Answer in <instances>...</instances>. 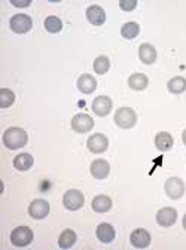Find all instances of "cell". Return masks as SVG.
<instances>
[{
    "label": "cell",
    "mask_w": 186,
    "mask_h": 250,
    "mask_svg": "<svg viewBox=\"0 0 186 250\" xmlns=\"http://www.w3.org/2000/svg\"><path fill=\"white\" fill-rule=\"evenodd\" d=\"M11 30L17 35H25L33 27V21L25 14H17L11 18Z\"/></svg>",
    "instance_id": "obj_4"
},
{
    "label": "cell",
    "mask_w": 186,
    "mask_h": 250,
    "mask_svg": "<svg viewBox=\"0 0 186 250\" xmlns=\"http://www.w3.org/2000/svg\"><path fill=\"white\" fill-rule=\"evenodd\" d=\"M139 33H140V25L137 22H133V21L124 24L121 28V35L125 39H134L139 36Z\"/></svg>",
    "instance_id": "obj_23"
},
{
    "label": "cell",
    "mask_w": 186,
    "mask_h": 250,
    "mask_svg": "<svg viewBox=\"0 0 186 250\" xmlns=\"http://www.w3.org/2000/svg\"><path fill=\"white\" fill-rule=\"evenodd\" d=\"M130 241L136 249H146L150 244V234L143 228H137L131 232Z\"/></svg>",
    "instance_id": "obj_11"
},
{
    "label": "cell",
    "mask_w": 186,
    "mask_h": 250,
    "mask_svg": "<svg viewBox=\"0 0 186 250\" xmlns=\"http://www.w3.org/2000/svg\"><path fill=\"white\" fill-rule=\"evenodd\" d=\"M86 146L88 149L92 152V153H102L107 149L109 146V140L104 134L102 133H97V134H92L88 142H86Z\"/></svg>",
    "instance_id": "obj_8"
},
{
    "label": "cell",
    "mask_w": 186,
    "mask_h": 250,
    "mask_svg": "<svg viewBox=\"0 0 186 250\" xmlns=\"http://www.w3.org/2000/svg\"><path fill=\"white\" fill-rule=\"evenodd\" d=\"M182 224H183V228L186 229V214L183 216V221H182Z\"/></svg>",
    "instance_id": "obj_31"
},
{
    "label": "cell",
    "mask_w": 186,
    "mask_h": 250,
    "mask_svg": "<svg viewBox=\"0 0 186 250\" xmlns=\"http://www.w3.org/2000/svg\"><path fill=\"white\" fill-rule=\"evenodd\" d=\"M89 170H91L92 177H96L99 180H103V179H106L109 176L110 166H109V163L106 160H97V161H94V163L91 164Z\"/></svg>",
    "instance_id": "obj_14"
},
{
    "label": "cell",
    "mask_w": 186,
    "mask_h": 250,
    "mask_svg": "<svg viewBox=\"0 0 186 250\" xmlns=\"http://www.w3.org/2000/svg\"><path fill=\"white\" fill-rule=\"evenodd\" d=\"M92 67H94V72H96V73L104 75V73H107L109 69H110V61H109L107 57L100 55V57H97V58L94 60V66H92Z\"/></svg>",
    "instance_id": "obj_26"
},
{
    "label": "cell",
    "mask_w": 186,
    "mask_h": 250,
    "mask_svg": "<svg viewBox=\"0 0 186 250\" xmlns=\"http://www.w3.org/2000/svg\"><path fill=\"white\" fill-rule=\"evenodd\" d=\"M139 57L145 64H153L155 60H157V49L150 43H143L139 48Z\"/></svg>",
    "instance_id": "obj_15"
},
{
    "label": "cell",
    "mask_w": 186,
    "mask_h": 250,
    "mask_svg": "<svg viewBox=\"0 0 186 250\" xmlns=\"http://www.w3.org/2000/svg\"><path fill=\"white\" fill-rule=\"evenodd\" d=\"M35 164V160H33V156L30 155V153H20L17 155L15 158H14V167L20 171H27L33 167Z\"/></svg>",
    "instance_id": "obj_16"
},
{
    "label": "cell",
    "mask_w": 186,
    "mask_h": 250,
    "mask_svg": "<svg viewBox=\"0 0 186 250\" xmlns=\"http://www.w3.org/2000/svg\"><path fill=\"white\" fill-rule=\"evenodd\" d=\"M94 127V119L86 113H78L72 119V128L76 133H88Z\"/></svg>",
    "instance_id": "obj_6"
},
{
    "label": "cell",
    "mask_w": 186,
    "mask_h": 250,
    "mask_svg": "<svg viewBox=\"0 0 186 250\" xmlns=\"http://www.w3.org/2000/svg\"><path fill=\"white\" fill-rule=\"evenodd\" d=\"M96 234H97V238L102 241V243H104V244H107V243H112L113 240H115V228L110 225V224H100L99 227H97V231H96Z\"/></svg>",
    "instance_id": "obj_17"
},
{
    "label": "cell",
    "mask_w": 186,
    "mask_h": 250,
    "mask_svg": "<svg viewBox=\"0 0 186 250\" xmlns=\"http://www.w3.org/2000/svg\"><path fill=\"white\" fill-rule=\"evenodd\" d=\"M119 6L122 11H134L137 6V0H121Z\"/></svg>",
    "instance_id": "obj_28"
},
{
    "label": "cell",
    "mask_w": 186,
    "mask_h": 250,
    "mask_svg": "<svg viewBox=\"0 0 186 250\" xmlns=\"http://www.w3.org/2000/svg\"><path fill=\"white\" fill-rule=\"evenodd\" d=\"M91 207L97 213H106L112 208V200L107 195H97L91 203Z\"/></svg>",
    "instance_id": "obj_20"
},
{
    "label": "cell",
    "mask_w": 186,
    "mask_h": 250,
    "mask_svg": "<svg viewBox=\"0 0 186 250\" xmlns=\"http://www.w3.org/2000/svg\"><path fill=\"white\" fill-rule=\"evenodd\" d=\"M173 137L170 133H165V131H161L158 133L157 136H155V146H157V149H160L161 152H167L173 147Z\"/></svg>",
    "instance_id": "obj_19"
},
{
    "label": "cell",
    "mask_w": 186,
    "mask_h": 250,
    "mask_svg": "<svg viewBox=\"0 0 186 250\" xmlns=\"http://www.w3.org/2000/svg\"><path fill=\"white\" fill-rule=\"evenodd\" d=\"M112 100L107 96H99L94 102H92V110L99 116H106L112 110Z\"/></svg>",
    "instance_id": "obj_13"
},
{
    "label": "cell",
    "mask_w": 186,
    "mask_h": 250,
    "mask_svg": "<svg viewBox=\"0 0 186 250\" xmlns=\"http://www.w3.org/2000/svg\"><path fill=\"white\" fill-rule=\"evenodd\" d=\"M86 20L92 25H103L106 21V12L102 6L99 5H91L86 9Z\"/></svg>",
    "instance_id": "obj_12"
},
{
    "label": "cell",
    "mask_w": 186,
    "mask_h": 250,
    "mask_svg": "<svg viewBox=\"0 0 186 250\" xmlns=\"http://www.w3.org/2000/svg\"><path fill=\"white\" fill-rule=\"evenodd\" d=\"M147 83H149V79L143 73H134L128 79V85L134 91H143V89H146Z\"/></svg>",
    "instance_id": "obj_21"
},
{
    "label": "cell",
    "mask_w": 186,
    "mask_h": 250,
    "mask_svg": "<svg viewBox=\"0 0 186 250\" xmlns=\"http://www.w3.org/2000/svg\"><path fill=\"white\" fill-rule=\"evenodd\" d=\"M115 122L119 128L128 130L133 128L137 122V115L131 107H121L115 113Z\"/></svg>",
    "instance_id": "obj_2"
},
{
    "label": "cell",
    "mask_w": 186,
    "mask_h": 250,
    "mask_svg": "<svg viewBox=\"0 0 186 250\" xmlns=\"http://www.w3.org/2000/svg\"><path fill=\"white\" fill-rule=\"evenodd\" d=\"M35 235L28 227H18L11 232V243L17 247H27L32 244Z\"/></svg>",
    "instance_id": "obj_3"
},
{
    "label": "cell",
    "mask_w": 186,
    "mask_h": 250,
    "mask_svg": "<svg viewBox=\"0 0 186 250\" xmlns=\"http://www.w3.org/2000/svg\"><path fill=\"white\" fill-rule=\"evenodd\" d=\"M76 243V232L73 229H64L58 237V246L61 249H70Z\"/></svg>",
    "instance_id": "obj_22"
},
{
    "label": "cell",
    "mask_w": 186,
    "mask_h": 250,
    "mask_svg": "<svg viewBox=\"0 0 186 250\" xmlns=\"http://www.w3.org/2000/svg\"><path fill=\"white\" fill-rule=\"evenodd\" d=\"M45 28L49 33H58V31H61V28H63V21L55 15H49L45 20Z\"/></svg>",
    "instance_id": "obj_27"
},
{
    "label": "cell",
    "mask_w": 186,
    "mask_h": 250,
    "mask_svg": "<svg viewBox=\"0 0 186 250\" xmlns=\"http://www.w3.org/2000/svg\"><path fill=\"white\" fill-rule=\"evenodd\" d=\"M182 139H183V143L186 145V130L183 131V134H182Z\"/></svg>",
    "instance_id": "obj_30"
},
{
    "label": "cell",
    "mask_w": 186,
    "mask_h": 250,
    "mask_svg": "<svg viewBox=\"0 0 186 250\" xmlns=\"http://www.w3.org/2000/svg\"><path fill=\"white\" fill-rule=\"evenodd\" d=\"M97 88V81L94 76L91 75H82L78 79V89L83 94H91L94 92V89Z\"/></svg>",
    "instance_id": "obj_18"
},
{
    "label": "cell",
    "mask_w": 186,
    "mask_h": 250,
    "mask_svg": "<svg viewBox=\"0 0 186 250\" xmlns=\"http://www.w3.org/2000/svg\"><path fill=\"white\" fill-rule=\"evenodd\" d=\"M14 102H15V94L12 89H9V88L0 89V107L6 109V107L12 106Z\"/></svg>",
    "instance_id": "obj_24"
},
{
    "label": "cell",
    "mask_w": 186,
    "mask_h": 250,
    "mask_svg": "<svg viewBox=\"0 0 186 250\" xmlns=\"http://www.w3.org/2000/svg\"><path fill=\"white\" fill-rule=\"evenodd\" d=\"M165 194L171 200H180L185 194V183L179 177H170L165 182Z\"/></svg>",
    "instance_id": "obj_7"
},
{
    "label": "cell",
    "mask_w": 186,
    "mask_h": 250,
    "mask_svg": "<svg viewBox=\"0 0 186 250\" xmlns=\"http://www.w3.org/2000/svg\"><path fill=\"white\" fill-rule=\"evenodd\" d=\"M11 3H12L14 6H18V8H27L32 2H30V0H25V2H17V0H12Z\"/></svg>",
    "instance_id": "obj_29"
},
{
    "label": "cell",
    "mask_w": 186,
    "mask_h": 250,
    "mask_svg": "<svg viewBox=\"0 0 186 250\" xmlns=\"http://www.w3.org/2000/svg\"><path fill=\"white\" fill-rule=\"evenodd\" d=\"M83 203H85V197H83V194H82L81 191H78V189H69V191L64 194V197H63V204H64V207H66L67 210H70V211L79 210V208L83 206Z\"/></svg>",
    "instance_id": "obj_5"
},
{
    "label": "cell",
    "mask_w": 186,
    "mask_h": 250,
    "mask_svg": "<svg viewBox=\"0 0 186 250\" xmlns=\"http://www.w3.org/2000/svg\"><path fill=\"white\" fill-rule=\"evenodd\" d=\"M28 214L32 216L33 219H45L49 214V204L48 201L39 198L35 200L28 207Z\"/></svg>",
    "instance_id": "obj_10"
},
{
    "label": "cell",
    "mask_w": 186,
    "mask_h": 250,
    "mask_svg": "<svg viewBox=\"0 0 186 250\" xmlns=\"http://www.w3.org/2000/svg\"><path fill=\"white\" fill-rule=\"evenodd\" d=\"M167 86H168V91L170 92H173V94H182L186 89V79L182 78V76H176V78H173V79L168 81V85Z\"/></svg>",
    "instance_id": "obj_25"
},
{
    "label": "cell",
    "mask_w": 186,
    "mask_h": 250,
    "mask_svg": "<svg viewBox=\"0 0 186 250\" xmlns=\"http://www.w3.org/2000/svg\"><path fill=\"white\" fill-rule=\"evenodd\" d=\"M176 221H177V211L173 207H164L157 213V222L164 228L174 225Z\"/></svg>",
    "instance_id": "obj_9"
},
{
    "label": "cell",
    "mask_w": 186,
    "mask_h": 250,
    "mask_svg": "<svg viewBox=\"0 0 186 250\" xmlns=\"http://www.w3.org/2000/svg\"><path fill=\"white\" fill-rule=\"evenodd\" d=\"M28 136L27 133L20 127H11L3 133V145L8 149H21L27 145Z\"/></svg>",
    "instance_id": "obj_1"
}]
</instances>
